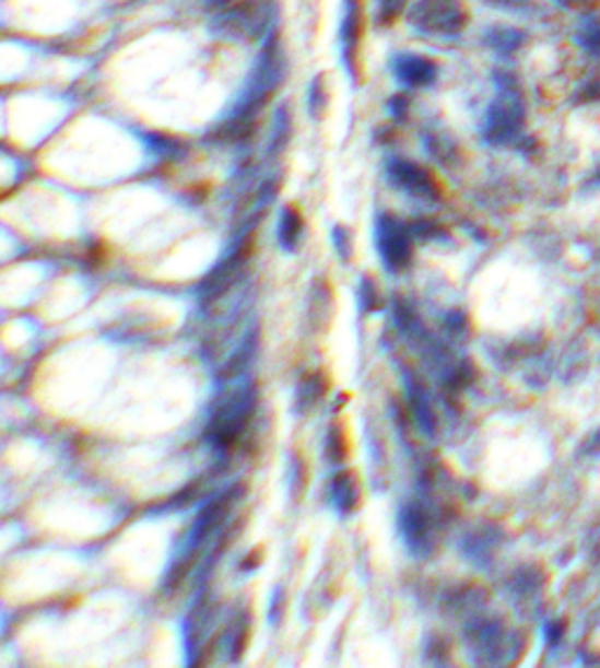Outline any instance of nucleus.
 Listing matches in <instances>:
<instances>
[{"instance_id":"9b49d317","label":"nucleus","mask_w":600,"mask_h":668,"mask_svg":"<svg viewBox=\"0 0 600 668\" xmlns=\"http://www.w3.org/2000/svg\"><path fill=\"white\" fill-rule=\"evenodd\" d=\"M204 3L209 5V8H225V5H231V3H235V0H204Z\"/></svg>"},{"instance_id":"423d86ee","label":"nucleus","mask_w":600,"mask_h":668,"mask_svg":"<svg viewBox=\"0 0 600 668\" xmlns=\"http://www.w3.org/2000/svg\"><path fill=\"white\" fill-rule=\"evenodd\" d=\"M395 69H397V78L409 87H425L434 83V78H436L434 63L423 57H413V55L399 57L395 61Z\"/></svg>"},{"instance_id":"20e7f679","label":"nucleus","mask_w":600,"mask_h":668,"mask_svg":"<svg viewBox=\"0 0 600 668\" xmlns=\"http://www.w3.org/2000/svg\"><path fill=\"white\" fill-rule=\"evenodd\" d=\"M278 80H280V57H278V50L270 47V50L263 57V61H261V67L256 69V73L251 78L247 99H245V104H242V113L249 116L251 110H256L258 106L266 104L268 96L274 92Z\"/></svg>"},{"instance_id":"1a4fd4ad","label":"nucleus","mask_w":600,"mask_h":668,"mask_svg":"<svg viewBox=\"0 0 600 668\" xmlns=\"http://www.w3.org/2000/svg\"><path fill=\"white\" fill-rule=\"evenodd\" d=\"M333 491H336V504H338V507L343 509V512H350L354 507V502H356V485H354V481L343 474L340 479H336Z\"/></svg>"},{"instance_id":"7ed1b4c3","label":"nucleus","mask_w":600,"mask_h":668,"mask_svg":"<svg viewBox=\"0 0 600 668\" xmlns=\"http://www.w3.org/2000/svg\"><path fill=\"white\" fill-rule=\"evenodd\" d=\"M378 249L389 270H401L409 266L411 260V237L403 227L397 223V219L380 216L378 221Z\"/></svg>"},{"instance_id":"f03ea898","label":"nucleus","mask_w":600,"mask_h":668,"mask_svg":"<svg viewBox=\"0 0 600 668\" xmlns=\"http://www.w3.org/2000/svg\"><path fill=\"white\" fill-rule=\"evenodd\" d=\"M270 20H272L270 0H247V3L223 12L221 31L223 36H233V38H258L268 28Z\"/></svg>"},{"instance_id":"6e6552de","label":"nucleus","mask_w":600,"mask_h":668,"mask_svg":"<svg viewBox=\"0 0 600 668\" xmlns=\"http://www.w3.org/2000/svg\"><path fill=\"white\" fill-rule=\"evenodd\" d=\"M303 231V219L296 209H284L282 221H280V244L286 249H294Z\"/></svg>"},{"instance_id":"f257e3e1","label":"nucleus","mask_w":600,"mask_h":668,"mask_svg":"<svg viewBox=\"0 0 600 668\" xmlns=\"http://www.w3.org/2000/svg\"><path fill=\"white\" fill-rule=\"evenodd\" d=\"M464 22L467 12L460 0H420L411 10V24L425 34H458Z\"/></svg>"},{"instance_id":"39448f33","label":"nucleus","mask_w":600,"mask_h":668,"mask_svg":"<svg viewBox=\"0 0 600 668\" xmlns=\"http://www.w3.org/2000/svg\"><path fill=\"white\" fill-rule=\"evenodd\" d=\"M389 176H392V181L409 190L411 195H417V198H436V184L432 174H427L423 167L413 165V162H403V160H397L392 162V167H389Z\"/></svg>"},{"instance_id":"9d476101","label":"nucleus","mask_w":600,"mask_h":668,"mask_svg":"<svg viewBox=\"0 0 600 668\" xmlns=\"http://www.w3.org/2000/svg\"><path fill=\"white\" fill-rule=\"evenodd\" d=\"M403 8V0H380V22H392Z\"/></svg>"},{"instance_id":"0eeeda50","label":"nucleus","mask_w":600,"mask_h":668,"mask_svg":"<svg viewBox=\"0 0 600 668\" xmlns=\"http://www.w3.org/2000/svg\"><path fill=\"white\" fill-rule=\"evenodd\" d=\"M362 38V5L360 0H348L345 3V17L340 24V45H343L345 61L352 69V59L356 55V47H360Z\"/></svg>"}]
</instances>
